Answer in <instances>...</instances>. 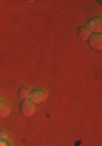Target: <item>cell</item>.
Returning <instances> with one entry per match:
<instances>
[{
  "label": "cell",
  "mask_w": 102,
  "mask_h": 146,
  "mask_svg": "<svg viewBox=\"0 0 102 146\" xmlns=\"http://www.w3.org/2000/svg\"><path fill=\"white\" fill-rule=\"evenodd\" d=\"M0 146H8V145H7V141H0Z\"/></svg>",
  "instance_id": "9"
},
{
  "label": "cell",
  "mask_w": 102,
  "mask_h": 146,
  "mask_svg": "<svg viewBox=\"0 0 102 146\" xmlns=\"http://www.w3.org/2000/svg\"><path fill=\"white\" fill-rule=\"evenodd\" d=\"M0 141H7V135L3 131H0Z\"/></svg>",
  "instance_id": "8"
},
{
  "label": "cell",
  "mask_w": 102,
  "mask_h": 146,
  "mask_svg": "<svg viewBox=\"0 0 102 146\" xmlns=\"http://www.w3.org/2000/svg\"><path fill=\"white\" fill-rule=\"evenodd\" d=\"M47 99V93L44 89H36L29 94V101L32 104H39V102H44Z\"/></svg>",
  "instance_id": "1"
},
{
  "label": "cell",
  "mask_w": 102,
  "mask_h": 146,
  "mask_svg": "<svg viewBox=\"0 0 102 146\" xmlns=\"http://www.w3.org/2000/svg\"><path fill=\"white\" fill-rule=\"evenodd\" d=\"M87 41H89V46H91L94 50H101L102 49V36L101 34H91V37H89Z\"/></svg>",
  "instance_id": "3"
},
{
  "label": "cell",
  "mask_w": 102,
  "mask_h": 146,
  "mask_svg": "<svg viewBox=\"0 0 102 146\" xmlns=\"http://www.w3.org/2000/svg\"><path fill=\"white\" fill-rule=\"evenodd\" d=\"M29 94H31V91H29V88H28V86H21V88L18 89V98H21L23 101L29 99Z\"/></svg>",
  "instance_id": "5"
},
{
  "label": "cell",
  "mask_w": 102,
  "mask_h": 146,
  "mask_svg": "<svg viewBox=\"0 0 102 146\" xmlns=\"http://www.w3.org/2000/svg\"><path fill=\"white\" fill-rule=\"evenodd\" d=\"M34 110H36V104H32L29 99H25L21 102V114L25 117H31L34 114Z\"/></svg>",
  "instance_id": "2"
},
{
  "label": "cell",
  "mask_w": 102,
  "mask_h": 146,
  "mask_svg": "<svg viewBox=\"0 0 102 146\" xmlns=\"http://www.w3.org/2000/svg\"><path fill=\"white\" fill-rule=\"evenodd\" d=\"M8 115H10V106L0 101V117H8Z\"/></svg>",
  "instance_id": "6"
},
{
  "label": "cell",
  "mask_w": 102,
  "mask_h": 146,
  "mask_svg": "<svg viewBox=\"0 0 102 146\" xmlns=\"http://www.w3.org/2000/svg\"><path fill=\"white\" fill-rule=\"evenodd\" d=\"M87 29L89 31H96V34H99L101 33V29H102V21H101V18H96V20H91L89 21V26H87Z\"/></svg>",
  "instance_id": "4"
},
{
  "label": "cell",
  "mask_w": 102,
  "mask_h": 146,
  "mask_svg": "<svg viewBox=\"0 0 102 146\" xmlns=\"http://www.w3.org/2000/svg\"><path fill=\"white\" fill-rule=\"evenodd\" d=\"M91 34L92 33L89 31L87 28H79V29H78V36L81 37V39H84V41H87V39L91 37Z\"/></svg>",
  "instance_id": "7"
}]
</instances>
